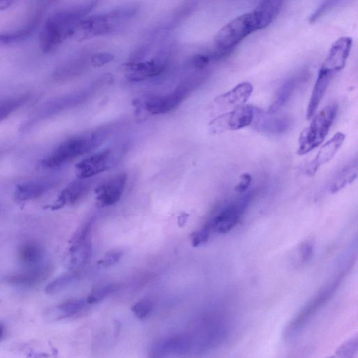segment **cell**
I'll use <instances>...</instances> for the list:
<instances>
[{
    "label": "cell",
    "mask_w": 358,
    "mask_h": 358,
    "mask_svg": "<svg viewBox=\"0 0 358 358\" xmlns=\"http://www.w3.org/2000/svg\"><path fill=\"white\" fill-rule=\"evenodd\" d=\"M93 1L55 13L45 24L40 35L45 54L54 52L65 40L72 38L76 26L92 10Z\"/></svg>",
    "instance_id": "1"
},
{
    "label": "cell",
    "mask_w": 358,
    "mask_h": 358,
    "mask_svg": "<svg viewBox=\"0 0 358 358\" xmlns=\"http://www.w3.org/2000/svg\"><path fill=\"white\" fill-rule=\"evenodd\" d=\"M109 133L108 129L103 128L90 134L71 137L43 158L42 166L47 169L63 166L99 146Z\"/></svg>",
    "instance_id": "2"
},
{
    "label": "cell",
    "mask_w": 358,
    "mask_h": 358,
    "mask_svg": "<svg viewBox=\"0 0 358 358\" xmlns=\"http://www.w3.org/2000/svg\"><path fill=\"white\" fill-rule=\"evenodd\" d=\"M260 30V22L254 11L233 20L222 28L215 38L213 54L215 59L219 61L228 57L245 38Z\"/></svg>",
    "instance_id": "3"
},
{
    "label": "cell",
    "mask_w": 358,
    "mask_h": 358,
    "mask_svg": "<svg viewBox=\"0 0 358 358\" xmlns=\"http://www.w3.org/2000/svg\"><path fill=\"white\" fill-rule=\"evenodd\" d=\"M137 10L136 6L130 4L82 20L76 26L72 38L83 41L111 33L134 17Z\"/></svg>",
    "instance_id": "4"
},
{
    "label": "cell",
    "mask_w": 358,
    "mask_h": 358,
    "mask_svg": "<svg viewBox=\"0 0 358 358\" xmlns=\"http://www.w3.org/2000/svg\"><path fill=\"white\" fill-rule=\"evenodd\" d=\"M337 109L336 104H330L314 115L310 125L299 135L297 154L306 155L323 142L336 116Z\"/></svg>",
    "instance_id": "5"
},
{
    "label": "cell",
    "mask_w": 358,
    "mask_h": 358,
    "mask_svg": "<svg viewBox=\"0 0 358 358\" xmlns=\"http://www.w3.org/2000/svg\"><path fill=\"white\" fill-rule=\"evenodd\" d=\"M84 92L72 93L47 101L37 109L24 123L22 130L29 131L42 123L79 104L84 99Z\"/></svg>",
    "instance_id": "6"
},
{
    "label": "cell",
    "mask_w": 358,
    "mask_h": 358,
    "mask_svg": "<svg viewBox=\"0 0 358 358\" xmlns=\"http://www.w3.org/2000/svg\"><path fill=\"white\" fill-rule=\"evenodd\" d=\"M254 192L231 201L219 211L206 224L212 231L226 234L235 227L254 199Z\"/></svg>",
    "instance_id": "7"
},
{
    "label": "cell",
    "mask_w": 358,
    "mask_h": 358,
    "mask_svg": "<svg viewBox=\"0 0 358 358\" xmlns=\"http://www.w3.org/2000/svg\"><path fill=\"white\" fill-rule=\"evenodd\" d=\"M203 80L202 78H196L177 87L169 94L149 97L144 104L146 110L154 115L164 114L173 110L183 102L192 90Z\"/></svg>",
    "instance_id": "8"
},
{
    "label": "cell",
    "mask_w": 358,
    "mask_h": 358,
    "mask_svg": "<svg viewBox=\"0 0 358 358\" xmlns=\"http://www.w3.org/2000/svg\"><path fill=\"white\" fill-rule=\"evenodd\" d=\"M123 154L122 148H110L83 159L77 165L78 177L87 179L116 166Z\"/></svg>",
    "instance_id": "9"
},
{
    "label": "cell",
    "mask_w": 358,
    "mask_h": 358,
    "mask_svg": "<svg viewBox=\"0 0 358 358\" xmlns=\"http://www.w3.org/2000/svg\"><path fill=\"white\" fill-rule=\"evenodd\" d=\"M256 107L241 106L231 111L221 114L210 123V131L215 134L227 131H235L251 125Z\"/></svg>",
    "instance_id": "10"
},
{
    "label": "cell",
    "mask_w": 358,
    "mask_h": 358,
    "mask_svg": "<svg viewBox=\"0 0 358 358\" xmlns=\"http://www.w3.org/2000/svg\"><path fill=\"white\" fill-rule=\"evenodd\" d=\"M341 280V278L337 279L336 281L322 290L302 310L299 315L288 326L286 329V336L288 337H293L301 331L307 321L312 318L334 294L340 284Z\"/></svg>",
    "instance_id": "11"
},
{
    "label": "cell",
    "mask_w": 358,
    "mask_h": 358,
    "mask_svg": "<svg viewBox=\"0 0 358 358\" xmlns=\"http://www.w3.org/2000/svg\"><path fill=\"white\" fill-rule=\"evenodd\" d=\"M127 173H118L101 183L95 190L96 201L101 208L116 204L121 199L127 184Z\"/></svg>",
    "instance_id": "12"
},
{
    "label": "cell",
    "mask_w": 358,
    "mask_h": 358,
    "mask_svg": "<svg viewBox=\"0 0 358 358\" xmlns=\"http://www.w3.org/2000/svg\"><path fill=\"white\" fill-rule=\"evenodd\" d=\"M59 182V178L53 176L33 179L17 187L15 193V199L19 202L38 199L53 190Z\"/></svg>",
    "instance_id": "13"
},
{
    "label": "cell",
    "mask_w": 358,
    "mask_h": 358,
    "mask_svg": "<svg viewBox=\"0 0 358 358\" xmlns=\"http://www.w3.org/2000/svg\"><path fill=\"white\" fill-rule=\"evenodd\" d=\"M352 47V40L348 37L341 38L332 45L320 70L333 77L345 66Z\"/></svg>",
    "instance_id": "14"
},
{
    "label": "cell",
    "mask_w": 358,
    "mask_h": 358,
    "mask_svg": "<svg viewBox=\"0 0 358 358\" xmlns=\"http://www.w3.org/2000/svg\"><path fill=\"white\" fill-rule=\"evenodd\" d=\"M251 125L263 133L279 135L286 132L291 127V119L284 115H276L256 107Z\"/></svg>",
    "instance_id": "15"
},
{
    "label": "cell",
    "mask_w": 358,
    "mask_h": 358,
    "mask_svg": "<svg viewBox=\"0 0 358 358\" xmlns=\"http://www.w3.org/2000/svg\"><path fill=\"white\" fill-rule=\"evenodd\" d=\"M166 59L162 56L145 62H130L122 68L131 81H141L159 75L165 69Z\"/></svg>",
    "instance_id": "16"
},
{
    "label": "cell",
    "mask_w": 358,
    "mask_h": 358,
    "mask_svg": "<svg viewBox=\"0 0 358 358\" xmlns=\"http://www.w3.org/2000/svg\"><path fill=\"white\" fill-rule=\"evenodd\" d=\"M345 136L342 132L336 133L319 150L316 157L306 167V173L310 176H314L321 166L330 161L342 146Z\"/></svg>",
    "instance_id": "17"
},
{
    "label": "cell",
    "mask_w": 358,
    "mask_h": 358,
    "mask_svg": "<svg viewBox=\"0 0 358 358\" xmlns=\"http://www.w3.org/2000/svg\"><path fill=\"white\" fill-rule=\"evenodd\" d=\"M91 187L90 182L79 178V180L73 182L62 192L51 208L56 210L78 203L88 194Z\"/></svg>",
    "instance_id": "18"
},
{
    "label": "cell",
    "mask_w": 358,
    "mask_h": 358,
    "mask_svg": "<svg viewBox=\"0 0 358 358\" xmlns=\"http://www.w3.org/2000/svg\"><path fill=\"white\" fill-rule=\"evenodd\" d=\"M254 86L249 82H243L230 91L218 96L216 104L223 109L237 108L243 106L251 96Z\"/></svg>",
    "instance_id": "19"
},
{
    "label": "cell",
    "mask_w": 358,
    "mask_h": 358,
    "mask_svg": "<svg viewBox=\"0 0 358 358\" xmlns=\"http://www.w3.org/2000/svg\"><path fill=\"white\" fill-rule=\"evenodd\" d=\"M306 75L301 72L287 79L279 87L268 112L277 114L291 99L296 89L306 79Z\"/></svg>",
    "instance_id": "20"
},
{
    "label": "cell",
    "mask_w": 358,
    "mask_h": 358,
    "mask_svg": "<svg viewBox=\"0 0 358 358\" xmlns=\"http://www.w3.org/2000/svg\"><path fill=\"white\" fill-rule=\"evenodd\" d=\"M49 272V266L43 264L36 267L24 268L23 271L10 276L8 281L21 287H34L44 281Z\"/></svg>",
    "instance_id": "21"
},
{
    "label": "cell",
    "mask_w": 358,
    "mask_h": 358,
    "mask_svg": "<svg viewBox=\"0 0 358 358\" xmlns=\"http://www.w3.org/2000/svg\"><path fill=\"white\" fill-rule=\"evenodd\" d=\"M192 340L188 336H175L157 342L153 347V353L157 357L185 354L192 348Z\"/></svg>",
    "instance_id": "22"
},
{
    "label": "cell",
    "mask_w": 358,
    "mask_h": 358,
    "mask_svg": "<svg viewBox=\"0 0 358 358\" xmlns=\"http://www.w3.org/2000/svg\"><path fill=\"white\" fill-rule=\"evenodd\" d=\"M45 250L37 242L23 244L18 252L19 261L24 268H31L45 264Z\"/></svg>",
    "instance_id": "23"
},
{
    "label": "cell",
    "mask_w": 358,
    "mask_h": 358,
    "mask_svg": "<svg viewBox=\"0 0 358 358\" xmlns=\"http://www.w3.org/2000/svg\"><path fill=\"white\" fill-rule=\"evenodd\" d=\"M333 77L319 70L306 110V119L314 116L322 102Z\"/></svg>",
    "instance_id": "24"
},
{
    "label": "cell",
    "mask_w": 358,
    "mask_h": 358,
    "mask_svg": "<svg viewBox=\"0 0 358 358\" xmlns=\"http://www.w3.org/2000/svg\"><path fill=\"white\" fill-rule=\"evenodd\" d=\"M358 175V164L357 158L343 166L336 172L328 186L330 194L339 192L348 185L352 184Z\"/></svg>",
    "instance_id": "25"
},
{
    "label": "cell",
    "mask_w": 358,
    "mask_h": 358,
    "mask_svg": "<svg viewBox=\"0 0 358 358\" xmlns=\"http://www.w3.org/2000/svg\"><path fill=\"white\" fill-rule=\"evenodd\" d=\"M92 254V239L71 244L68 258V265L71 270L79 269L90 260Z\"/></svg>",
    "instance_id": "26"
},
{
    "label": "cell",
    "mask_w": 358,
    "mask_h": 358,
    "mask_svg": "<svg viewBox=\"0 0 358 358\" xmlns=\"http://www.w3.org/2000/svg\"><path fill=\"white\" fill-rule=\"evenodd\" d=\"M284 0H262L254 10L259 18L263 29L270 26L279 15Z\"/></svg>",
    "instance_id": "27"
},
{
    "label": "cell",
    "mask_w": 358,
    "mask_h": 358,
    "mask_svg": "<svg viewBox=\"0 0 358 358\" xmlns=\"http://www.w3.org/2000/svg\"><path fill=\"white\" fill-rule=\"evenodd\" d=\"M38 24L39 21L36 20L19 31L9 33H0V47L19 44L27 40L36 32Z\"/></svg>",
    "instance_id": "28"
},
{
    "label": "cell",
    "mask_w": 358,
    "mask_h": 358,
    "mask_svg": "<svg viewBox=\"0 0 358 358\" xmlns=\"http://www.w3.org/2000/svg\"><path fill=\"white\" fill-rule=\"evenodd\" d=\"M30 99L29 94L0 101V123L22 107Z\"/></svg>",
    "instance_id": "29"
},
{
    "label": "cell",
    "mask_w": 358,
    "mask_h": 358,
    "mask_svg": "<svg viewBox=\"0 0 358 358\" xmlns=\"http://www.w3.org/2000/svg\"><path fill=\"white\" fill-rule=\"evenodd\" d=\"M77 278V273L72 270L61 274L47 285L45 292L49 295L58 294L74 283Z\"/></svg>",
    "instance_id": "30"
},
{
    "label": "cell",
    "mask_w": 358,
    "mask_h": 358,
    "mask_svg": "<svg viewBox=\"0 0 358 358\" xmlns=\"http://www.w3.org/2000/svg\"><path fill=\"white\" fill-rule=\"evenodd\" d=\"M87 304L86 299H70L59 305L55 313L59 318L71 316L81 311Z\"/></svg>",
    "instance_id": "31"
},
{
    "label": "cell",
    "mask_w": 358,
    "mask_h": 358,
    "mask_svg": "<svg viewBox=\"0 0 358 358\" xmlns=\"http://www.w3.org/2000/svg\"><path fill=\"white\" fill-rule=\"evenodd\" d=\"M118 290V286L113 283H107L94 288L86 299L88 304L98 303L111 295Z\"/></svg>",
    "instance_id": "32"
},
{
    "label": "cell",
    "mask_w": 358,
    "mask_h": 358,
    "mask_svg": "<svg viewBox=\"0 0 358 358\" xmlns=\"http://www.w3.org/2000/svg\"><path fill=\"white\" fill-rule=\"evenodd\" d=\"M153 302L150 299H143L132 306V311L139 319L146 318L153 311Z\"/></svg>",
    "instance_id": "33"
},
{
    "label": "cell",
    "mask_w": 358,
    "mask_h": 358,
    "mask_svg": "<svg viewBox=\"0 0 358 358\" xmlns=\"http://www.w3.org/2000/svg\"><path fill=\"white\" fill-rule=\"evenodd\" d=\"M123 252L120 250L114 249L107 252L99 264L105 268L114 266L119 262L123 256Z\"/></svg>",
    "instance_id": "34"
},
{
    "label": "cell",
    "mask_w": 358,
    "mask_h": 358,
    "mask_svg": "<svg viewBox=\"0 0 358 358\" xmlns=\"http://www.w3.org/2000/svg\"><path fill=\"white\" fill-rule=\"evenodd\" d=\"M211 229L205 224V226L200 231L194 233L192 235V244L194 247H199L206 243L212 233Z\"/></svg>",
    "instance_id": "35"
},
{
    "label": "cell",
    "mask_w": 358,
    "mask_h": 358,
    "mask_svg": "<svg viewBox=\"0 0 358 358\" xmlns=\"http://www.w3.org/2000/svg\"><path fill=\"white\" fill-rule=\"evenodd\" d=\"M114 59V56L110 53H99L91 57V63L93 66L100 68L111 63Z\"/></svg>",
    "instance_id": "36"
},
{
    "label": "cell",
    "mask_w": 358,
    "mask_h": 358,
    "mask_svg": "<svg viewBox=\"0 0 358 358\" xmlns=\"http://www.w3.org/2000/svg\"><path fill=\"white\" fill-rule=\"evenodd\" d=\"M252 183V176L249 173L241 175L240 180L235 187V191L241 194H244L250 187Z\"/></svg>",
    "instance_id": "37"
},
{
    "label": "cell",
    "mask_w": 358,
    "mask_h": 358,
    "mask_svg": "<svg viewBox=\"0 0 358 358\" xmlns=\"http://www.w3.org/2000/svg\"><path fill=\"white\" fill-rule=\"evenodd\" d=\"M313 253V245L310 242L304 243L300 249L302 263H307L311 258Z\"/></svg>",
    "instance_id": "38"
},
{
    "label": "cell",
    "mask_w": 358,
    "mask_h": 358,
    "mask_svg": "<svg viewBox=\"0 0 358 358\" xmlns=\"http://www.w3.org/2000/svg\"><path fill=\"white\" fill-rule=\"evenodd\" d=\"M357 337L355 338V341L353 338L350 341V342H348L345 346L341 347L340 351L338 353H351L353 351V349L357 350Z\"/></svg>",
    "instance_id": "39"
},
{
    "label": "cell",
    "mask_w": 358,
    "mask_h": 358,
    "mask_svg": "<svg viewBox=\"0 0 358 358\" xmlns=\"http://www.w3.org/2000/svg\"><path fill=\"white\" fill-rule=\"evenodd\" d=\"M17 0H0V12L8 10L12 8Z\"/></svg>",
    "instance_id": "40"
},
{
    "label": "cell",
    "mask_w": 358,
    "mask_h": 358,
    "mask_svg": "<svg viewBox=\"0 0 358 358\" xmlns=\"http://www.w3.org/2000/svg\"><path fill=\"white\" fill-rule=\"evenodd\" d=\"M189 215L187 214H184L181 215L180 217L178 218V224L180 226H183L186 224L188 221Z\"/></svg>",
    "instance_id": "41"
},
{
    "label": "cell",
    "mask_w": 358,
    "mask_h": 358,
    "mask_svg": "<svg viewBox=\"0 0 358 358\" xmlns=\"http://www.w3.org/2000/svg\"><path fill=\"white\" fill-rule=\"evenodd\" d=\"M5 327L2 323H0V341H1L4 336Z\"/></svg>",
    "instance_id": "42"
},
{
    "label": "cell",
    "mask_w": 358,
    "mask_h": 358,
    "mask_svg": "<svg viewBox=\"0 0 358 358\" xmlns=\"http://www.w3.org/2000/svg\"><path fill=\"white\" fill-rule=\"evenodd\" d=\"M3 153V150L1 148H0V155H1Z\"/></svg>",
    "instance_id": "43"
}]
</instances>
